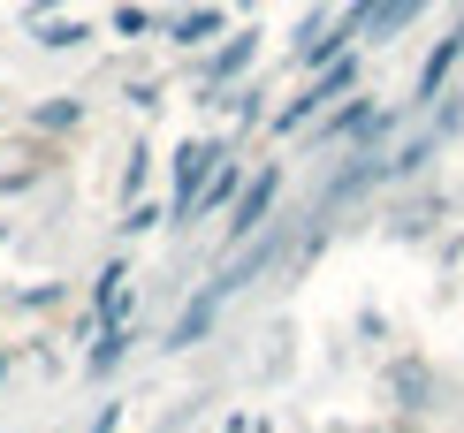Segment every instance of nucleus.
<instances>
[{
    "label": "nucleus",
    "instance_id": "f257e3e1",
    "mask_svg": "<svg viewBox=\"0 0 464 433\" xmlns=\"http://www.w3.org/2000/svg\"><path fill=\"white\" fill-rule=\"evenodd\" d=\"M351 76H358V62H343V53H335V62H327V76H320V84L304 91V100H289V107H282V130H297V122H313V114H320V100H335V91L351 84Z\"/></svg>",
    "mask_w": 464,
    "mask_h": 433
},
{
    "label": "nucleus",
    "instance_id": "f03ea898",
    "mask_svg": "<svg viewBox=\"0 0 464 433\" xmlns=\"http://www.w3.org/2000/svg\"><path fill=\"white\" fill-rule=\"evenodd\" d=\"M214 160H221L214 145H183V160H176V213H183V221H190V206H198V183H206Z\"/></svg>",
    "mask_w": 464,
    "mask_h": 433
},
{
    "label": "nucleus",
    "instance_id": "7ed1b4c3",
    "mask_svg": "<svg viewBox=\"0 0 464 433\" xmlns=\"http://www.w3.org/2000/svg\"><path fill=\"white\" fill-rule=\"evenodd\" d=\"M266 206H275V175H259V183L237 198V221H228V236H251V228L266 221Z\"/></svg>",
    "mask_w": 464,
    "mask_h": 433
},
{
    "label": "nucleus",
    "instance_id": "20e7f679",
    "mask_svg": "<svg viewBox=\"0 0 464 433\" xmlns=\"http://www.w3.org/2000/svg\"><path fill=\"white\" fill-rule=\"evenodd\" d=\"M419 8H427V0H365V31H373V38H389V31H403V24H411Z\"/></svg>",
    "mask_w": 464,
    "mask_h": 433
},
{
    "label": "nucleus",
    "instance_id": "39448f33",
    "mask_svg": "<svg viewBox=\"0 0 464 433\" xmlns=\"http://www.w3.org/2000/svg\"><path fill=\"white\" fill-rule=\"evenodd\" d=\"M457 53H464V31H450V38H441V46H434V62H427V76H419V100H434V91H441V76L457 69Z\"/></svg>",
    "mask_w": 464,
    "mask_h": 433
}]
</instances>
